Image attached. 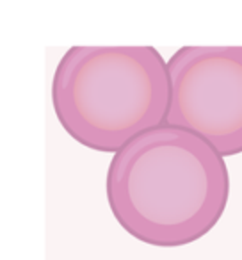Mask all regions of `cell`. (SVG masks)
<instances>
[{
  "mask_svg": "<svg viewBox=\"0 0 242 260\" xmlns=\"http://www.w3.org/2000/svg\"><path fill=\"white\" fill-rule=\"evenodd\" d=\"M167 73V125L203 138L223 157L242 153V47H182Z\"/></svg>",
  "mask_w": 242,
  "mask_h": 260,
  "instance_id": "obj_3",
  "label": "cell"
},
{
  "mask_svg": "<svg viewBox=\"0 0 242 260\" xmlns=\"http://www.w3.org/2000/svg\"><path fill=\"white\" fill-rule=\"evenodd\" d=\"M171 100L167 62L153 47H72L52 79L62 128L82 146L118 153L164 125Z\"/></svg>",
  "mask_w": 242,
  "mask_h": 260,
  "instance_id": "obj_2",
  "label": "cell"
},
{
  "mask_svg": "<svg viewBox=\"0 0 242 260\" xmlns=\"http://www.w3.org/2000/svg\"><path fill=\"white\" fill-rule=\"evenodd\" d=\"M105 189L112 216L127 234L150 246L178 248L219 223L230 175L205 139L164 123L114 153Z\"/></svg>",
  "mask_w": 242,
  "mask_h": 260,
  "instance_id": "obj_1",
  "label": "cell"
}]
</instances>
